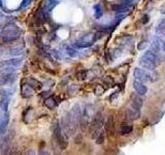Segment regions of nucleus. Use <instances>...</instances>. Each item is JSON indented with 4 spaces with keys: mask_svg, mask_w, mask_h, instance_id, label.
<instances>
[{
    "mask_svg": "<svg viewBox=\"0 0 165 155\" xmlns=\"http://www.w3.org/2000/svg\"><path fill=\"white\" fill-rule=\"evenodd\" d=\"M97 137L98 138H96V143L97 144H102L104 142V132H100Z\"/></svg>",
    "mask_w": 165,
    "mask_h": 155,
    "instance_id": "8",
    "label": "nucleus"
},
{
    "mask_svg": "<svg viewBox=\"0 0 165 155\" xmlns=\"http://www.w3.org/2000/svg\"><path fill=\"white\" fill-rule=\"evenodd\" d=\"M103 93V88H101V86H97L96 89H95V94L100 95Z\"/></svg>",
    "mask_w": 165,
    "mask_h": 155,
    "instance_id": "9",
    "label": "nucleus"
},
{
    "mask_svg": "<svg viewBox=\"0 0 165 155\" xmlns=\"http://www.w3.org/2000/svg\"><path fill=\"white\" fill-rule=\"evenodd\" d=\"M162 48H163V50H164V52H165V41L163 44H162Z\"/></svg>",
    "mask_w": 165,
    "mask_h": 155,
    "instance_id": "13",
    "label": "nucleus"
},
{
    "mask_svg": "<svg viewBox=\"0 0 165 155\" xmlns=\"http://www.w3.org/2000/svg\"><path fill=\"white\" fill-rule=\"evenodd\" d=\"M105 129L108 133H110V135L113 133V116H110V118H108V120L105 124Z\"/></svg>",
    "mask_w": 165,
    "mask_h": 155,
    "instance_id": "7",
    "label": "nucleus"
},
{
    "mask_svg": "<svg viewBox=\"0 0 165 155\" xmlns=\"http://www.w3.org/2000/svg\"><path fill=\"white\" fill-rule=\"evenodd\" d=\"M153 74H150L148 72H146L145 70L140 69V68H135L134 69V77L137 81L141 82V83H146L148 81H154V78L152 77Z\"/></svg>",
    "mask_w": 165,
    "mask_h": 155,
    "instance_id": "1",
    "label": "nucleus"
},
{
    "mask_svg": "<svg viewBox=\"0 0 165 155\" xmlns=\"http://www.w3.org/2000/svg\"><path fill=\"white\" fill-rule=\"evenodd\" d=\"M143 24H146V23H148L149 22V16L148 15H146V16H143Z\"/></svg>",
    "mask_w": 165,
    "mask_h": 155,
    "instance_id": "11",
    "label": "nucleus"
},
{
    "mask_svg": "<svg viewBox=\"0 0 165 155\" xmlns=\"http://www.w3.org/2000/svg\"><path fill=\"white\" fill-rule=\"evenodd\" d=\"M133 88L135 89L136 93H138L139 95H145L146 93H147L148 91V88L143 85L141 82L137 81V80H135V81L133 82Z\"/></svg>",
    "mask_w": 165,
    "mask_h": 155,
    "instance_id": "4",
    "label": "nucleus"
},
{
    "mask_svg": "<svg viewBox=\"0 0 165 155\" xmlns=\"http://www.w3.org/2000/svg\"><path fill=\"white\" fill-rule=\"evenodd\" d=\"M130 100H131V103L133 107L139 108V109H140V107L143 103V98L140 97V95H139L138 93H132V94L130 95Z\"/></svg>",
    "mask_w": 165,
    "mask_h": 155,
    "instance_id": "5",
    "label": "nucleus"
},
{
    "mask_svg": "<svg viewBox=\"0 0 165 155\" xmlns=\"http://www.w3.org/2000/svg\"><path fill=\"white\" fill-rule=\"evenodd\" d=\"M86 74H87V72H86L85 70H83V71L78 72V80H84L86 78Z\"/></svg>",
    "mask_w": 165,
    "mask_h": 155,
    "instance_id": "10",
    "label": "nucleus"
},
{
    "mask_svg": "<svg viewBox=\"0 0 165 155\" xmlns=\"http://www.w3.org/2000/svg\"><path fill=\"white\" fill-rule=\"evenodd\" d=\"M161 13H162V14H165V4L161 8Z\"/></svg>",
    "mask_w": 165,
    "mask_h": 155,
    "instance_id": "12",
    "label": "nucleus"
},
{
    "mask_svg": "<svg viewBox=\"0 0 165 155\" xmlns=\"http://www.w3.org/2000/svg\"><path fill=\"white\" fill-rule=\"evenodd\" d=\"M139 115H140V110H139V108L135 107H133L132 109H128L126 112V117L129 120H135V119H137L139 117Z\"/></svg>",
    "mask_w": 165,
    "mask_h": 155,
    "instance_id": "3",
    "label": "nucleus"
},
{
    "mask_svg": "<svg viewBox=\"0 0 165 155\" xmlns=\"http://www.w3.org/2000/svg\"><path fill=\"white\" fill-rule=\"evenodd\" d=\"M132 130H133V126L129 123H123L122 126H121V133L123 135H129L130 132H132Z\"/></svg>",
    "mask_w": 165,
    "mask_h": 155,
    "instance_id": "6",
    "label": "nucleus"
},
{
    "mask_svg": "<svg viewBox=\"0 0 165 155\" xmlns=\"http://www.w3.org/2000/svg\"><path fill=\"white\" fill-rule=\"evenodd\" d=\"M139 63H140V65L143 67H145V68H147V69H150V70H154L158 66V64L155 62V61H153L151 58H149L148 56H146V55H143V57L140 58Z\"/></svg>",
    "mask_w": 165,
    "mask_h": 155,
    "instance_id": "2",
    "label": "nucleus"
}]
</instances>
